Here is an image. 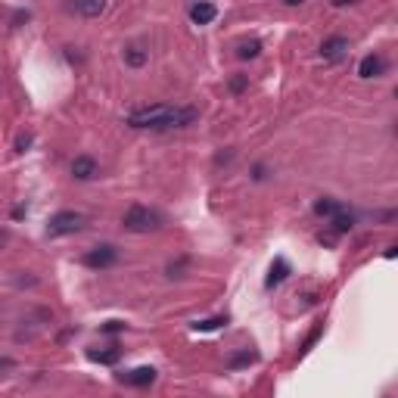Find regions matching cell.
Segmentation results:
<instances>
[{"mask_svg":"<svg viewBox=\"0 0 398 398\" xmlns=\"http://www.w3.org/2000/svg\"><path fill=\"white\" fill-rule=\"evenodd\" d=\"M118 262V249L112 246V243H100V246H94L84 255V264L94 271H103V268H112V264Z\"/></svg>","mask_w":398,"mask_h":398,"instance_id":"cell-4","label":"cell"},{"mask_svg":"<svg viewBox=\"0 0 398 398\" xmlns=\"http://www.w3.org/2000/svg\"><path fill=\"white\" fill-rule=\"evenodd\" d=\"M330 224H333L336 234H349V230L355 228V215H351L346 205H342V209L336 212V215H330Z\"/></svg>","mask_w":398,"mask_h":398,"instance_id":"cell-12","label":"cell"},{"mask_svg":"<svg viewBox=\"0 0 398 398\" xmlns=\"http://www.w3.org/2000/svg\"><path fill=\"white\" fill-rule=\"evenodd\" d=\"M349 3H358V0H333V6H349Z\"/></svg>","mask_w":398,"mask_h":398,"instance_id":"cell-23","label":"cell"},{"mask_svg":"<svg viewBox=\"0 0 398 398\" xmlns=\"http://www.w3.org/2000/svg\"><path fill=\"white\" fill-rule=\"evenodd\" d=\"M224 324H228V315H215V317H205V321H196L193 330L196 333H212V330L224 327Z\"/></svg>","mask_w":398,"mask_h":398,"instance_id":"cell-13","label":"cell"},{"mask_svg":"<svg viewBox=\"0 0 398 398\" xmlns=\"http://www.w3.org/2000/svg\"><path fill=\"white\" fill-rule=\"evenodd\" d=\"M289 277V264H287V258H277L274 264H271V274H268V280H264V287L268 289H274V287H280L283 280Z\"/></svg>","mask_w":398,"mask_h":398,"instance_id":"cell-11","label":"cell"},{"mask_svg":"<svg viewBox=\"0 0 398 398\" xmlns=\"http://www.w3.org/2000/svg\"><path fill=\"white\" fill-rule=\"evenodd\" d=\"M72 175H75L78 181H90V177L100 175V165L90 156H78L75 162H72Z\"/></svg>","mask_w":398,"mask_h":398,"instance_id":"cell-7","label":"cell"},{"mask_svg":"<svg viewBox=\"0 0 398 398\" xmlns=\"http://www.w3.org/2000/svg\"><path fill=\"white\" fill-rule=\"evenodd\" d=\"M156 380V370L152 367H134V370H128V374H122V383L125 386H150V383Z\"/></svg>","mask_w":398,"mask_h":398,"instance_id":"cell-8","label":"cell"},{"mask_svg":"<svg viewBox=\"0 0 398 398\" xmlns=\"http://www.w3.org/2000/svg\"><path fill=\"white\" fill-rule=\"evenodd\" d=\"M215 16H218L215 3H205V0H199V3L190 6V19H193L196 25H212V22H215Z\"/></svg>","mask_w":398,"mask_h":398,"instance_id":"cell-9","label":"cell"},{"mask_svg":"<svg viewBox=\"0 0 398 398\" xmlns=\"http://www.w3.org/2000/svg\"><path fill=\"white\" fill-rule=\"evenodd\" d=\"M10 370H16V361L13 358H0V376H6Z\"/></svg>","mask_w":398,"mask_h":398,"instance_id":"cell-20","label":"cell"},{"mask_svg":"<svg viewBox=\"0 0 398 398\" xmlns=\"http://www.w3.org/2000/svg\"><path fill=\"white\" fill-rule=\"evenodd\" d=\"M122 327H125V324H118V321H106L103 324V333H118Z\"/></svg>","mask_w":398,"mask_h":398,"instance_id":"cell-21","label":"cell"},{"mask_svg":"<svg viewBox=\"0 0 398 398\" xmlns=\"http://www.w3.org/2000/svg\"><path fill=\"white\" fill-rule=\"evenodd\" d=\"M88 224V218L81 212H56L47 224V234L50 237H69V234H78V230Z\"/></svg>","mask_w":398,"mask_h":398,"instance_id":"cell-3","label":"cell"},{"mask_svg":"<svg viewBox=\"0 0 398 398\" xmlns=\"http://www.w3.org/2000/svg\"><path fill=\"white\" fill-rule=\"evenodd\" d=\"M246 84H249L246 75H234V78H230V94H243V90H246Z\"/></svg>","mask_w":398,"mask_h":398,"instance_id":"cell-19","label":"cell"},{"mask_svg":"<svg viewBox=\"0 0 398 398\" xmlns=\"http://www.w3.org/2000/svg\"><path fill=\"white\" fill-rule=\"evenodd\" d=\"M340 209H342V202H336V199H330V196H324V199H317V202H315V212H317V215H324V218L336 215Z\"/></svg>","mask_w":398,"mask_h":398,"instance_id":"cell-15","label":"cell"},{"mask_svg":"<svg viewBox=\"0 0 398 398\" xmlns=\"http://www.w3.org/2000/svg\"><path fill=\"white\" fill-rule=\"evenodd\" d=\"M283 3H289V6H298V3H305V0H283Z\"/></svg>","mask_w":398,"mask_h":398,"instance_id":"cell-24","label":"cell"},{"mask_svg":"<svg viewBox=\"0 0 398 398\" xmlns=\"http://www.w3.org/2000/svg\"><path fill=\"white\" fill-rule=\"evenodd\" d=\"M118 355H122V351H118V346H109L106 351H94V349L88 351V358H90V361H97V364H116Z\"/></svg>","mask_w":398,"mask_h":398,"instance_id":"cell-14","label":"cell"},{"mask_svg":"<svg viewBox=\"0 0 398 398\" xmlns=\"http://www.w3.org/2000/svg\"><path fill=\"white\" fill-rule=\"evenodd\" d=\"M122 224H125V230H131V234H150V230L162 228V215L147 209V205H131V209L125 212Z\"/></svg>","mask_w":398,"mask_h":398,"instance_id":"cell-2","label":"cell"},{"mask_svg":"<svg viewBox=\"0 0 398 398\" xmlns=\"http://www.w3.org/2000/svg\"><path fill=\"white\" fill-rule=\"evenodd\" d=\"M258 361V355H255V351H240V355H234V358H230V361H228V367H249V364H255Z\"/></svg>","mask_w":398,"mask_h":398,"instance_id":"cell-16","label":"cell"},{"mask_svg":"<svg viewBox=\"0 0 398 398\" xmlns=\"http://www.w3.org/2000/svg\"><path fill=\"white\" fill-rule=\"evenodd\" d=\"M196 122V109L193 106H141L128 116L131 128H147V131H175V128H187Z\"/></svg>","mask_w":398,"mask_h":398,"instance_id":"cell-1","label":"cell"},{"mask_svg":"<svg viewBox=\"0 0 398 398\" xmlns=\"http://www.w3.org/2000/svg\"><path fill=\"white\" fill-rule=\"evenodd\" d=\"M258 50H262V44H258V41H243L240 47H237V56H240V59H255Z\"/></svg>","mask_w":398,"mask_h":398,"instance_id":"cell-18","label":"cell"},{"mask_svg":"<svg viewBox=\"0 0 398 398\" xmlns=\"http://www.w3.org/2000/svg\"><path fill=\"white\" fill-rule=\"evenodd\" d=\"M29 143H31V134H22V137H19V143H16V150L25 152V147H29Z\"/></svg>","mask_w":398,"mask_h":398,"instance_id":"cell-22","label":"cell"},{"mask_svg":"<svg viewBox=\"0 0 398 398\" xmlns=\"http://www.w3.org/2000/svg\"><path fill=\"white\" fill-rule=\"evenodd\" d=\"M125 63L134 65V69H141V65L147 63V53H143L141 47H128V50H125Z\"/></svg>","mask_w":398,"mask_h":398,"instance_id":"cell-17","label":"cell"},{"mask_svg":"<svg viewBox=\"0 0 398 398\" xmlns=\"http://www.w3.org/2000/svg\"><path fill=\"white\" fill-rule=\"evenodd\" d=\"M6 246V234H3V230H0V249H3Z\"/></svg>","mask_w":398,"mask_h":398,"instance_id":"cell-25","label":"cell"},{"mask_svg":"<svg viewBox=\"0 0 398 398\" xmlns=\"http://www.w3.org/2000/svg\"><path fill=\"white\" fill-rule=\"evenodd\" d=\"M383 72H386V59H383L380 53H367V56L361 59V65H358V75L361 78H380Z\"/></svg>","mask_w":398,"mask_h":398,"instance_id":"cell-6","label":"cell"},{"mask_svg":"<svg viewBox=\"0 0 398 398\" xmlns=\"http://www.w3.org/2000/svg\"><path fill=\"white\" fill-rule=\"evenodd\" d=\"M72 10L81 13L84 19H97L106 10V0H72Z\"/></svg>","mask_w":398,"mask_h":398,"instance_id":"cell-10","label":"cell"},{"mask_svg":"<svg viewBox=\"0 0 398 398\" xmlns=\"http://www.w3.org/2000/svg\"><path fill=\"white\" fill-rule=\"evenodd\" d=\"M321 56H324V63H340L342 56H349V38H342V35L327 38L321 44Z\"/></svg>","mask_w":398,"mask_h":398,"instance_id":"cell-5","label":"cell"}]
</instances>
